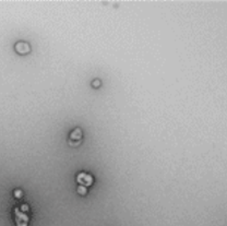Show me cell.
<instances>
[{"label":"cell","instance_id":"8992f818","mask_svg":"<svg viewBox=\"0 0 227 226\" xmlns=\"http://www.w3.org/2000/svg\"><path fill=\"white\" fill-rule=\"evenodd\" d=\"M14 197L15 198H17V199H20V198H22V195H23V192L20 190V189H17V190H14Z\"/></svg>","mask_w":227,"mask_h":226},{"label":"cell","instance_id":"6da1fadb","mask_svg":"<svg viewBox=\"0 0 227 226\" xmlns=\"http://www.w3.org/2000/svg\"><path fill=\"white\" fill-rule=\"evenodd\" d=\"M14 214H15V222L17 226H28V216L25 213L21 212L20 209L15 208L14 209Z\"/></svg>","mask_w":227,"mask_h":226},{"label":"cell","instance_id":"7a4b0ae2","mask_svg":"<svg viewBox=\"0 0 227 226\" xmlns=\"http://www.w3.org/2000/svg\"><path fill=\"white\" fill-rule=\"evenodd\" d=\"M77 180L81 186H84V187H88L93 185V177L86 173H80L77 176Z\"/></svg>","mask_w":227,"mask_h":226},{"label":"cell","instance_id":"ba28073f","mask_svg":"<svg viewBox=\"0 0 227 226\" xmlns=\"http://www.w3.org/2000/svg\"><path fill=\"white\" fill-rule=\"evenodd\" d=\"M92 84H93V87H99V85H101V81H99V80H94Z\"/></svg>","mask_w":227,"mask_h":226},{"label":"cell","instance_id":"52a82bcc","mask_svg":"<svg viewBox=\"0 0 227 226\" xmlns=\"http://www.w3.org/2000/svg\"><path fill=\"white\" fill-rule=\"evenodd\" d=\"M28 209H30V208H28V205L25 204V203H24V204H22L21 206H20V211H21V212H23V213L28 212Z\"/></svg>","mask_w":227,"mask_h":226},{"label":"cell","instance_id":"277c9868","mask_svg":"<svg viewBox=\"0 0 227 226\" xmlns=\"http://www.w3.org/2000/svg\"><path fill=\"white\" fill-rule=\"evenodd\" d=\"M82 131H81V129L77 128L74 129L72 132L70 133V141L72 142V141H75V143H80L81 139H82Z\"/></svg>","mask_w":227,"mask_h":226},{"label":"cell","instance_id":"5b68a950","mask_svg":"<svg viewBox=\"0 0 227 226\" xmlns=\"http://www.w3.org/2000/svg\"><path fill=\"white\" fill-rule=\"evenodd\" d=\"M86 192H87V189L86 187H84V186H79L78 187V193H80L81 195H86Z\"/></svg>","mask_w":227,"mask_h":226},{"label":"cell","instance_id":"3957f363","mask_svg":"<svg viewBox=\"0 0 227 226\" xmlns=\"http://www.w3.org/2000/svg\"><path fill=\"white\" fill-rule=\"evenodd\" d=\"M14 48H15L17 54H20V55H25V54H28V52H31V47H30V45L25 42L17 43L15 46H14Z\"/></svg>","mask_w":227,"mask_h":226}]
</instances>
